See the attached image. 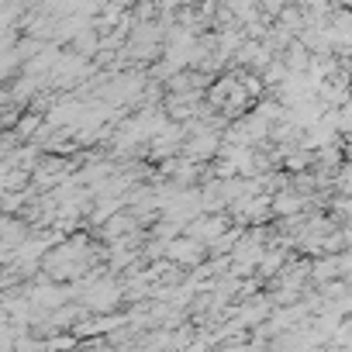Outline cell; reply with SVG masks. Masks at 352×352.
Segmentation results:
<instances>
[{
    "instance_id": "obj_1",
    "label": "cell",
    "mask_w": 352,
    "mask_h": 352,
    "mask_svg": "<svg viewBox=\"0 0 352 352\" xmlns=\"http://www.w3.org/2000/svg\"><path fill=\"white\" fill-rule=\"evenodd\" d=\"M128 297V290H124V283H118V280H97L90 290H83V297H80V304L90 311V314H111L121 300Z\"/></svg>"
},
{
    "instance_id": "obj_2",
    "label": "cell",
    "mask_w": 352,
    "mask_h": 352,
    "mask_svg": "<svg viewBox=\"0 0 352 352\" xmlns=\"http://www.w3.org/2000/svg\"><path fill=\"white\" fill-rule=\"evenodd\" d=\"M232 228H228V214H201L197 221H190V228H187V235L190 239H197V242H204L208 249L218 242V239H225Z\"/></svg>"
},
{
    "instance_id": "obj_3",
    "label": "cell",
    "mask_w": 352,
    "mask_h": 352,
    "mask_svg": "<svg viewBox=\"0 0 352 352\" xmlns=\"http://www.w3.org/2000/svg\"><path fill=\"white\" fill-rule=\"evenodd\" d=\"M304 204H307V197L304 194H297L294 187H287V190H280V194H273V214L276 218H297L300 211H304Z\"/></svg>"
},
{
    "instance_id": "obj_4",
    "label": "cell",
    "mask_w": 352,
    "mask_h": 352,
    "mask_svg": "<svg viewBox=\"0 0 352 352\" xmlns=\"http://www.w3.org/2000/svg\"><path fill=\"white\" fill-rule=\"evenodd\" d=\"M283 266H287V252L276 249V245H270L266 256H263V263H259V276H280Z\"/></svg>"
},
{
    "instance_id": "obj_5",
    "label": "cell",
    "mask_w": 352,
    "mask_h": 352,
    "mask_svg": "<svg viewBox=\"0 0 352 352\" xmlns=\"http://www.w3.org/2000/svg\"><path fill=\"white\" fill-rule=\"evenodd\" d=\"M45 345H49V352H69L76 345V335H52V338H45Z\"/></svg>"
}]
</instances>
